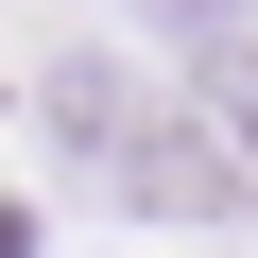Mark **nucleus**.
Segmentation results:
<instances>
[{
	"mask_svg": "<svg viewBox=\"0 0 258 258\" xmlns=\"http://www.w3.org/2000/svg\"><path fill=\"white\" fill-rule=\"evenodd\" d=\"M155 35H172V69H189V52H241L258 0H155Z\"/></svg>",
	"mask_w": 258,
	"mask_h": 258,
	"instance_id": "20e7f679",
	"label": "nucleus"
},
{
	"mask_svg": "<svg viewBox=\"0 0 258 258\" xmlns=\"http://www.w3.org/2000/svg\"><path fill=\"white\" fill-rule=\"evenodd\" d=\"M35 120H52V138H69V155L103 172V155L138 138L155 103H138V69H120V52H52V69H35Z\"/></svg>",
	"mask_w": 258,
	"mask_h": 258,
	"instance_id": "f03ea898",
	"label": "nucleus"
},
{
	"mask_svg": "<svg viewBox=\"0 0 258 258\" xmlns=\"http://www.w3.org/2000/svg\"><path fill=\"white\" fill-rule=\"evenodd\" d=\"M172 103H189L207 138H224V155L258 172V35H241V52H189V69H172Z\"/></svg>",
	"mask_w": 258,
	"mask_h": 258,
	"instance_id": "7ed1b4c3",
	"label": "nucleus"
},
{
	"mask_svg": "<svg viewBox=\"0 0 258 258\" xmlns=\"http://www.w3.org/2000/svg\"><path fill=\"white\" fill-rule=\"evenodd\" d=\"M103 189L138 207V224H224V207H241L258 172H241V155H207V120H189V103H155L138 138L103 155Z\"/></svg>",
	"mask_w": 258,
	"mask_h": 258,
	"instance_id": "f257e3e1",
	"label": "nucleus"
}]
</instances>
